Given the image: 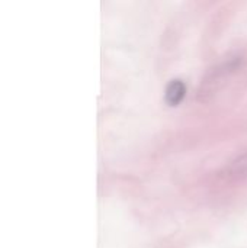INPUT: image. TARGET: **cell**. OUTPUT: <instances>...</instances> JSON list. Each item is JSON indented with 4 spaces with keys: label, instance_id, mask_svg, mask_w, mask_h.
I'll list each match as a JSON object with an SVG mask.
<instances>
[{
    "label": "cell",
    "instance_id": "6da1fadb",
    "mask_svg": "<svg viewBox=\"0 0 247 248\" xmlns=\"http://www.w3.org/2000/svg\"><path fill=\"white\" fill-rule=\"evenodd\" d=\"M185 93H186V86L182 80L176 78V80H172L167 87H166V92H165V99L167 102V105L170 106H178L183 97H185Z\"/></svg>",
    "mask_w": 247,
    "mask_h": 248
},
{
    "label": "cell",
    "instance_id": "7a4b0ae2",
    "mask_svg": "<svg viewBox=\"0 0 247 248\" xmlns=\"http://www.w3.org/2000/svg\"><path fill=\"white\" fill-rule=\"evenodd\" d=\"M229 174L233 177H247V154L237 158L229 167Z\"/></svg>",
    "mask_w": 247,
    "mask_h": 248
}]
</instances>
